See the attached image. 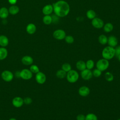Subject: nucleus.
I'll use <instances>...</instances> for the list:
<instances>
[{"instance_id":"obj_24","label":"nucleus","mask_w":120,"mask_h":120,"mask_svg":"<svg viewBox=\"0 0 120 120\" xmlns=\"http://www.w3.org/2000/svg\"><path fill=\"white\" fill-rule=\"evenodd\" d=\"M43 22L45 24H50L52 22V17L50 15H45L43 18Z\"/></svg>"},{"instance_id":"obj_11","label":"nucleus","mask_w":120,"mask_h":120,"mask_svg":"<svg viewBox=\"0 0 120 120\" xmlns=\"http://www.w3.org/2000/svg\"><path fill=\"white\" fill-rule=\"evenodd\" d=\"M13 106L16 108H19L23 105V99L20 97H16L12 99V101Z\"/></svg>"},{"instance_id":"obj_5","label":"nucleus","mask_w":120,"mask_h":120,"mask_svg":"<svg viewBox=\"0 0 120 120\" xmlns=\"http://www.w3.org/2000/svg\"><path fill=\"white\" fill-rule=\"evenodd\" d=\"M1 76L4 81L6 82H10L13 79L14 75L10 71L6 70L1 73Z\"/></svg>"},{"instance_id":"obj_22","label":"nucleus","mask_w":120,"mask_h":120,"mask_svg":"<svg viewBox=\"0 0 120 120\" xmlns=\"http://www.w3.org/2000/svg\"><path fill=\"white\" fill-rule=\"evenodd\" d=\"M104 30L106 32L108 33L112 31L113 29V26L112 23L110 22H107L105 23L104 26Z\"/></svg>"},{"instance_id":"obj_41","label":"nucleus","mask_w":120,"mask_h":120,"mask_svg":"<svg viewBox=\"0 0 120 120\" xmlns=\"http://www.w3.org/2000/svg\"><path fill=\"white\" fill-rule=\"evenodd\" d=\"M117 120H120V119H118Z\"/></svg>"},{"instance_id":"obj_3","label":"nucleus","mask_w":120,"mask_h":120,"mask_svg":"<svg viewBox=\"0 0 120 120\" xmlns=\"http://www.w3.org/2000/svg\"><path fill=\"white\" fill-rule=\"evenodd\" d=\"M79 75L78 73L75 70L71 69L67 73L66 78L67 81L70 83H75L79 79Z\"/></svg>"},{"instance_id":"obj_33","label":"nucleus","mask_w":120,"mask_h":120,"mask_svg":"<svg viewBox=\"0 0 120 120\" xmlns=\"http://www.w3.org/2000/svg\"><path fill=\"white\" fill-rule=\"evenodd\" d=\"M92 75L95 77H99L101 76L102 74V71L98 69V68L94 69L92 72Z\"/></svg>"},{"instance_id":"obj_18","label":"nucleus","mask_w":120,"mask_h":120,"mask_svg":"<svg viewBox=\"0 0 120 120\" xmlns=\"http://www.w3.org/2000/svg\"><path fill=\"white\" fill-rule=\"evenodd\" d=\"M8 52L7 49L4 47H0V60H3L5 59L8 56Z\"/></svg>"},{"instance_id":"obj_15","label":"nucleus","mask_w":120,"mask_h":120,"mask_svg":"<svg viewBox=\"0 0 120 120\" xmlns=\"http://www.w3.org/2000/svg\"><path fill=\"white\" fill-rule=\"evenodd\" d=\"M53 11V6L51 4H48L44 7L42 9V12L45 15H50Z\"/></svg>"},{"instance_id":"obj_38","label":"nucleus","mask_w":120,"mask_h":120,"mask_svg":"<svg viewBox=\"0 0 120 120\" xmlns=\"http://www.w3.org/2000/svg\"><path fill=\"white\" fill-rule=\"evenodd\" d=\"M15 76L17 78H20V71H16L15 73Z\"/></svg>"},{"instance_id":"obj_30","label":"nucleus","mask_w":120,"mask_h":120,"mask_svg":"<svg viewBox=\"0 0 120 120\" xmlns=\"http://www.w3.org/2000/svg\"><path fill=\"white\" fill-rule=\"evenodd\" d=\"M105 80L108 82H112L114 79L113 75L110 72H107L105 73Z\"/></svg>"},{"instance_id":"obj_14","label":"nucleus","mask_w":120,"mask_h":120,"mask_svg":"<svg viewBox=\"0 0 120 120\" xmlns=\"http://www.w3.org/2000/svg\"><path fill=\"white\" fill-rule=\"evenodd\" d=\"M21 61L25 65H31L33 62V59L30 56L25 55L22 58Z\"/></svg>"},{"instance_id":"obj_34","label":"nucleus","mask_w":120,"mask_h":120,"mask_svg":"<svg viewBox=\"0 0 120 120\" xmlns=\"http://www.w3.org/2000/svg\"><path fill=\"white\" fill-rule=\"evenodd\" d=\"M32 102V100L31 98L30 97H26L23 99V103L26 105H30L31 104Z\"/></svg>"},{"instance_id":"obj_16","label":"nucleus","mask_w":120,"mask_h":120,"mask_svg":"<svg viewBox=\"0 0 120 120\" xmlns=\"http://www.w3.org/2000/svg\"><path fill=\"white\" fill-rule=\"evenodd\" d=\"M8 39L4 35L0 36V45L1 47H6L8 44Z\"/></svg>"},{"instance_id":"obj_39","label":"nucleus","mask_w":120,"mask_h":120,"mask_svg":"<svg viewBox=\"0 0 120 120\" xmlns=\"http://www.w3.org/2000/svg\"><path fill=\"white\" fill-rule=\"evenodd\" d=\"M117 58H118V60L120 62V54L118 56H117Z\"/></svg>"},{"instance_id":"obj_4","label":"nucleus","mask_w":120,"mask_h":120,"mask_svg":"<svg viewBox=\"0 0 120 120\" xmlns=\"http://www.w3.org/2000/svg\"><path fill=\"white\" fill-rule=\"evenodd\" d=\"M97 68L99 70L104 71L106 70L109 66V62L108 60L104 58L99 60L96 63Z\"/></svg>"},{"instance_id":"obj_9","label":"nucleus","mask_w":120,"mask_h":120,"mask_svg":"<svg viewBox=\"0 0 120 120\" xmlns=\"http://www.w3.org/2000/svg\"><path fill=\"white\" fill-rule=\"evenodd\" d=\"M35 80L38 84H43L46 81V75L44 73L39 71L38 73L36 74Z\"/></svg>"},{"instance_id":"obj_40","label":"nucleus","mask_w":120,"mask_h":120,"mask_svg":"<svg viewBox=\"0 0 120 120\" xmlns=\"http://www.w3.org/2000/svg\"><path fill=\"white\" fill-rule=\"evenodd\" d=\"M9 120H16V119L15 118H11L9 119Z\"/></svg>"},{"instance_id":"obj_23","label":"nucleus","mask_w":120,"mask_h":120,"mask_svg":"<svg viewBox=\"0 0 120 120\" xmlns=\"http://www.w3.org/2000/svg\"><path fill=\"white\" fill-rule=\"evenodd\" d=\"M8 11H9V13L11 15H15L17 14L19 12V8L17 6L13 5V6H11L8 9Z\"/></svg>"},{"instance_id":"obj_12","label":"nucleus","mask_w":120,"mask_h":120,"mask_svg":"<svg viewBox=\"0 0 120 120\" xmlns=\"http://www.w3.org/2000/svg\"><path fill=\"white\" fill-rule=\"evenodd\" d=\"M90 90L89 88L86 86H82L79 88L78 90V93L82 97H86L89 95Z\"/></svg>"},{"instance_id":"obj_27","label":"nucleus","mask_w":120,"mask_h":120,"mask_svg":"<svg viewBox=\"0 0 120 120\" xmlns=\"http://www.w3.org/2000/svg\"><path fill=\"white\" fill-rule=\"evenodd\" d=\"M95 65L94 61L92 60H89L86 62V68L91 70L92 69Z\"/></svg>"},{"instance_id":"obj_8","label":"nucleus","mask_w":120,"mask_h":120,"mask_svg":"<svg viewBox=\"0 0 120 120\" xmlns=\"http://www.w3.org/2000/svg\"><path fill=\"white\" fill-rule=\"evenodd\" d=\"M91 24L96 29H101L103 27L104 22L101 19L98 17H95L92 20Z\"/></svg>"},{"instance_id":"obj_26","label":"nucleus","mask_w":120,"mask_h":120,"mask_svg":"<svg viewBox=\"0 0 120 120\" xmlns=\"http://www.w3.org/2000/svg\"><path fill=\"white\" fill-rule=\"evenodd\" d=\"M66 75L67 73L64 70H63L62 69L58 70L56 73V76L60 79L64 78L65 77H66Z\"/></svg>"},{"instance_id":"obj_37","label":"nucleus","mask_w":120,"mask_h":120,"mask_svg":"<svg viewBox=\"0 0 120 120\" xmlns=\"http://www.w3.org/2000/svg\"><path fill=\"white\" fill-rule=\"evenodd\" d=\"M17 0H8V2H9L10 4H12V5H14V4H15L16 3Z\"/></svg>"},{"instance_id":"obj_2","label":"nucleus","mask_w":120,"mask_h":120,"mask_svg":"<svg viewBox=\"0 0 120 120\" xmlns=\"http://www.w3.org/2000/svg\"><path fill=\"white\" fill-rule=\"evenodd\" d=\"M102 56L105 59L108 60H111L115 56L114 47L109 45L105 47L102 50Z\"/></svg>"},{"instance_id":"obj_31","label":"nucleus","mask_w":120,"mask_h":120,"mask_svg":"<svg viewBox=\"0 0 120 120\" xmlns=\"http://www.w3.org/2000/svg\"><path fill=\"white\" fill-rule=\"evenodd\" d=\"M61 69L64 71H65L66 73H67L72 69V68L70 64L68 63H65L62 65Z\"/></svg>"},{"instance_id":"obj_10","label":"nucleus","mask_w":120,"mask_h":120,"mask_svg":"<svg viewBox=\"0 0 120 120\" xmlns=\"http://www.w3.org/2000/svg\"><path fill=\"white\" fill-rule=\"evenodd\" d=\"M81 76L83 80H89L92 77L93 75L91 70L86 68L81 71Z\"/></svg>"},{"instance_id":"obj_28","label":"nucleus","mask_w":120,"mask_h":120,"mask_svg":"<svg viewBox=\"0 0 120 120\" xmlns=\"http://www.w3.org/2000/svg\"><path fill=\"white\" fill-rule=\"evenodd\" d=\"M85 120H98V117L96 114L93 113H89L85 116Z\"/></svg>"},{"instance_id":"obj_6","label":"nucleus","mask_w":120,"mask_h":120,"mask_svg":"<svg viewBox=\"0 0 120 120\" xmlns=\"http://www.w3.org/2000/svg\"><path fill=\"white\" fill-rule=\"evenodd\" d=\"M32 76L33 74L30 69L24 68L20 71V78L23 80H30L32 77Z\"/></svg>"},{"instance_id":"obj_36","label":"nucleus","mask_w":120,"mask_h":120,"mask_svg":"<svg viewBox=\"0 0 120 120\" xmlns=\"http://www.w3.org/2000/svg\"><path fill=\"white\" fill-rule=\"evenodd\" d=\"M85 116L82 114H79L76 116L77 120H85Z\"/></svg>"},{"instance_id":"obj_17","label":"nucleus","mask_w":120,"mask_h":120,"mask_svg":"<svg viewBox=\"0 0 120 120\" xmlns=\"http://www.w3.org/2000/svg\"><path fill=\"white\" fill-rule=\"evenodd\" d=\"M76 68L78 70L82 71L86 68V63L83 60H79L76 63Z\"/></svg>"},{"instance_id":"obj_13","label":"nucleus","mask_w":120,"mask_h":120,"mask_svg":"<svg viewBox=\"0 0 120 120\" xmlns=\"http://www.w3.org/2000/svg\"><path fill=\"white\" fill-rule=\"evenodd\" d=\"M107 43L109 46L114 47L116 46L118 43V41L116 37L114 36H110L108 38V41Z\"/></svg>"},{"instance_id":"obj_29","label":"nucleus","mask_w":120,"mask_h":120,"mask_svg":"<svg viewBox=\"0 0 120 120\" xmlns=\"http://www.w3.org/2000/svg\"><path fill=\"white\" fill-rule=\"evenodd\" d=\"M29 69L32 73V74H37L39 72V68L35 64L31 65Z\"/></svg>"},{"instance_id":"obj_32","label":"nucleus","mask_w":120,"mask_h":120,"mask_svg":"<svg viewBox=\"0 0 120 120\" xmlns=\"http://www.w3.org/2000/svg\"><path fill=\"white\" fill-rule=\"evenodd\" d=\"M64 39H65L66 42L68 44H72L74 42V38H73V36H72L71 35L66 36Z\"/></svg>"},{"instance_id":"obj_21","label":"nucleus","mask_w":120,"mask_h":120,"mask_svg":"<svg viewBox=\"0 0 120 120\" xmlns=\"http://www.w3.org/2000/svg\"><path fill=\"white\" fill-rule=\"evenodd\" d=\"M98 41L100 44L102 45H105L107 43L108 38L104 34H101L98 37Z\"/></svg>"},{"instance_id":"obj_35","label":"nucleus","mask_w":120,"mask_h":120,"mask_svg":"<svg viewBox=\"0 0 120 120\" xmlns=\"http://www.w3.org/2000/svg\"><path fill=\"white\" fill-rule=\"evenodd\" d=\"M114 49L115 56L117 57L120 54V45H117L116 46H115Z\"/></svg>"},{"instance_id":"obj_19","label":"nucleus","mask_w":120,"mask_h":120,"mask_svg":"<svg viewBox=\"0 0 120 120\" xmlns=\"http://www.w3.org/2000/svg\"><path fill=\"white\" fill-rule=\"evenodd\" d=\"M36 30V27L33 23L29 24L26 27V31L30 34H34Z\"/></svg>"},{"instance_id":"obj_1","label":"nucleus","mask_w":120,"mask_h":120,"mask_svg":"<svg viewBox=\"0 0 120 120\" xmlns=\"http://www.w3.org/2000/svg\"><path fill=\"white\" fill-rule=\"evenodd\" d=\"M53 12L58 17H63L67 16L70 11V6L68 3L63 0H60L53 3Z\"/></svg>"},{"instance_id":"obj_20","label":"nucleus","mask_w":120,"mask_h":120,"mask_svg":"<svg viewBox=\"0 0 120 120\" xmlns=\"http://www.w3.org/2000/svg\"><path fill=\"white\" fill-rule=\"evenodd\" d=\"M9 11L8 10L5 8L3 7L0 9V17L2 19L6 18L8 15Z\"/></svg>"},{"instance_id":"obj_7","label":"nucleus","mask_w":120,"mask_h":120,"mask_svg":"<svg viewBox=\"0 0 120 120\" xmlns=\"http://www.w3.org/2000/svg\"><path fill=\"white\" fill-rule=\"evenodd\" d=\"M66 36L65 31L62 29L55 30L53 33V37L57 40H62L65 38Z\"/></svg>"},{"instance_id":"obj_25","label":"nucleus","mask_w":120,"mask_h":120,"mask_svg":"<svg viewBox=\"0 0 120 120\" xmlns=\"http://www.w3.org/2000/svg\"><path fill=\"white\" fill-rule=\"evenodd\" d=\"M86 16L88 19L92 20L93 19L96 17V12L93 10L90 9L87 11Z\"/></svg>"}]
</instances>
